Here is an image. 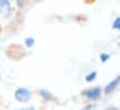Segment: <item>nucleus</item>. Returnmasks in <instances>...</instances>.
Segmentation results:
<instances>
[{
	"label": "nucleus",
	"mask_w": 120,
	"mask_h": 110,
	"mask_svg": "<svg viewBox=\"0 0 120 110\" xmlns=\"http://www.w3.org/2000/svg\"><path fill=\"white\" fill-rule=\"evenodd\" d=\"M15 99L20 103H27L32 97V92L26 88H18L14 93Z\"/></svg>",
	"instance_id": "1"
},
{
	"label": "nucleus",
	"mask_w": 120,
	"mask_h": 110,
	"mask_svg": "<svg viewBox=\"0 0 120 110\" xmlns=\"http://www.w3.org/2000/svg\"><path fill=\"white\" fill-rule=\"evenodd\" d=\"M12 8L9 0H0V16L8 18L11 13Z\"/></svg>",
	"instance_id": "2"
},
{
	"label": "nucleus",
	"mask_w": 120,
	"mask_h": 110,
	"mask_svg": "<svg viewBox=\"0 0 120 110\" xmlns=\"http://www.w3.org/2000/svg\"><path fill=\"white\" fill-rule=\"evenodd\" d=\"M84 95L90 100H96L101 96V89L100 88H92L84 91Z\"/></svg>",
	"instance_id": "3"
},
{
	"label": "nucleus",
	"mask_w": 120,
	"mask_h": 110,
	"mask_svg": "<svg viewBox=\"0 0 120 110\" xmlns=\"http://www.w3.org/2000/svg\"><path fill=\"white\" fill-rule=\"evenodd\" d=\"M119 84H120V77H117L116 79H115L114 80H112L111 82L105 87L104 91H105L106 93H111V92H113V91L117 88V86H118Z\"/></svg>",
	"instance_id": "4"
},
{
	"label": "nucleus",
	"mask_w": 120,
	"mask_h": 110,
	"mask_svg": "<svg viewBox=\"0 0 120 110\" xmlns=\"http://www.w3.org/2000/svg\"><path fill=\"white\" fill-rule=\"evenodd\" d=\"M40 94H41V96H42V98L44 100H50L52 98V94L49 90H44V89L40 90Z\"/></svg>",
	"instance_id": "5"
},
{
	"label": "nucleus",
	"mask_w": 120,
	"mask_h": 110,
	"mask_svg": "<svg viewBox=\"0 0 120 110\" xmlns=\"http://www.w3.org/2000/svg\"><path fill=\"white\" fill-rule=\"evenodd\" d=\"M24 43H25L27 48H32L34 45V39L33 37H27V38H25Z\"/></svg>",
	"instance_id": "6"
},
{
	"label": "nucleus",
	"mask_w": 120,
	"mask_h": 110,
	"mask_svg": "<svg viewBox=\"0 0 120 110\" xmlns=\"http://www.w3.org/2000/svg\"><path fill=\"white\" fill-rule=\"evenodd\" d=\"M96 76H97V74H96V72H91L90 74H89L87 77H86V80L87 81H93L94 79H95V78H96Z\"/></svg>",
	"instance_id": "7"
},
{
	"label": "nucleus",
	"mask_w": 120,
	"mask_h": 110,
	"mask_svg": "<svg viewBox=\"0 0 120 110\" xmlns=\"http://www.w3.org/2000/svg\"><path fill=\"white\" fill-rule=\"evenodd\" d=\"M113 27H114V29L120 30V17H118V18H116V21L114 22Z\"/></svg>",
	"instance_id": "8"
},
{
	"label": "nucleus",
	"mask_w": 120,
	"mask_h": 110,
	"mask_svg": "<svg viewBox=\"0 0 120 110\" xmlns=\"http://www.w3.org/2000/svg\"><path fill=\"white\" fill-rule=\"evenodd\" d=\"M108 59H109V55L108 54H106V53H102V54L101 55V60L102 62H106Z\"/></svg>",
	"instance_id": "9"
},
{
	"label": "nucleus",
	"mask_w": 120,
	"mask_h": 110,
	"mask_svg": "<svg viewBox=\"0 0 120 110\" xmlns=\"http://www.w3.org/2000/svg\"><path fill=\"white\" fill-rule=\"evenodd\" d=\"M19 110H35V108L33 107V106H29V107H25V108H22V109Z\"/></svg>",
	"instance_id": "10"
},
{
	"label": "nucleus",
	"mask_w": 120,
	"mask_h": 110,
	"mask_svg": "<svg viewBox=\"0 0 120 110\" xmlns=\"http://www.w3.org/2000/svg\"><path fill=\"white\" fill-rule=\"evenodd\" d=\"M34 1H39V0H34Z\"/></svg>",
	"instance_id": "11"
},
{
	"label": "nucleus",
	"mask_w": 120,
	"mask_h": 110,
	"mask_svg": "<svg viewBox=\"0 0 120 110\" xmlns=\"http://www.w3.org/2000/svg\"><path fill=\"white\" fill-rule=\"evenodd\" d=\"M0 79H1V75H0Z\"/></svg>",
	"instance_id": "12"
}]
</instances>
